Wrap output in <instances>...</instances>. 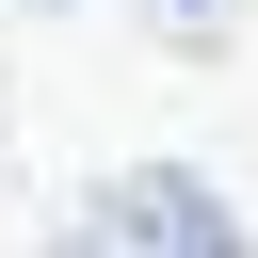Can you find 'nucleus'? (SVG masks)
<instances>
[{"instance_id": "1", "label": "nucleus", "mask_w": 258, "mask_h": 258, "mask_svg": "<svg viewBox=\"0 0 258 258\" xmlns=\"http://www.w3.org/2000/svg\"><path fill=\"white\" fill-rule=\"evenodd\" d=\"M48 258H242V226H226V194L210 177H177V161H145V177H113Z\"/></svg>"}, {"instance_id": "2", "label": "nucleus", "mask_w": 258, "mask_h": 258, "mask_svg": "<svg viewBox=\"0 0 258 258\" xmlns=\"http://www.w3.org/2000/svg\"><path fill=\"white\" fill-rule=\"evenodd\" d=\"M161 16H177V32H194V16H226V0H161Z\"/></svg>"}]
</instances>
